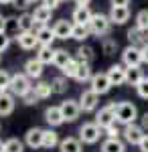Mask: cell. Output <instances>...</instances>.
Segmentation results:
<instances>
[{"label":"cell","mask_w":148,"mask_h":152,"mask_svg":"<svg viewBox=\"0 0 148 152\" xmlns=\"http://www.w3.org/2000/svg\"><path fill=\"white\" fill-rule=\"evenodd\" d=\"M114 114L118 124H132L138 120V107L132 102H114Z\"/></svg>","instance_id":"obj_1"},{"label":"cell","mask_w":148,"mask_h":152,"mask_svg":"<svg viewBox=\"0 0 148 152\" xmlns=\"http://www.w3.org/2000/svg\"><path fill=\"white\" fill-rule=\"evenodd\" d=\"M112 20H110V14H102V12H93L89 20V28H91V35L95 37H106L112 28Z\"/></svg>","instance_id":"obj_2"},{"label":"cell","mask_w":148,"mask_h":152,"mask_svg":"<svg viewBox=\"0 0 148 152\" xmlns=\"http://www.w3.org/2000/svg\"><path fill=\"white\" fill-rule=\"evenodd\" d=\"M144 134H146V130L142 128V124H136V122L126 124L124 128H122V138H124L126 144H130V146H138L140 140L144 138Z\"/></svg>","instance_id":"obj_3"},{"label":"cell","mask_w":148,"mask_h":152,"mask_svg":"<svg viewBox=\"0 0 148 152\" xmlns=\"http://www.w3.org/2000/svg\"><path fill=\"white\" fill-rule=\"evenodd\" d=\"M33 89V83H31V77L26 73H14L12 75V83H10V91L16 97H23L29 91Z\"/></svg>","instance_id":"obj_4"},{"label":"cell","mask_w":148,"mask_h":152,"mask_svg":"<svg viewBox=\"0 0 148 152\" xmlns=\"http://www.w3.org/2000/svg\"><path fill=\"white\" fill-rule=\"evenodd\" d=\"M102 132L103 130L100 128L95 122H85L79 128V140L83 142V144H95V142H100Z\"/></svg>","instance_id":"obj_5"},{"label":"cell","mask_w":148,"mask_h":152,"mask_svg":"<svg viewBox=\"0 0 148 152\" xmlns=\"http://www.w3.org/2000/svg\"><path fill=\"white\" fill-rule=\"evenodd\" d=\"M122 63H124L126 67H140L144 63V59H142V47L128 45L122 51Z\"/></svg>","instance_id":"obj_6"},{"label":"cell","mask_w":148,"mask_h":152,"mask_svg":"<svg viewBox=\"0 0 148 152\" xmlns=\"http://www.w3.org/2000/svg\"><path fill=\"white\" fill-rule=\"evenodd\" d=\"M79 105H81V112H85V114H91V112H95L97 110V105H100V94L97 91H93V89H83L79 95Z\"/></svg>","instance_id":"obj_7"},{"label":"cell","mask_w":148,"mask_h":152,"mask_svg":"<svg viewBox=\"0 0 148 152\" xmlns=\"http://www.w3.org/2000/svg\"><path fill=\"white\" fill-rule=\"evenodd\" d=\"M61 112H63V118L65 122H75L81 114V105H79V99H65L61 102Z\"/></svg>","instance_id":"obj_8"},{"label":"cell","mask_w":148,"mask_h":152,"mask_svg":"<svg viewBox=\"0 0 148 152\" xmlns=\"http://www.w3.org/2000/svg\"><path fill=\"white\" fill-rule=\"evenodd\" d=\"M89 85H91V89H93V91H97L100 95L108 94V91L114 87L112 81H110V77H108V71H106V73H93Z\"/></svg>","instance_id":"obj_9"},{"label":"cell","mask_w":148,"mask_h":152,"mask_svg":"<svg viewBox=\"0 0 148 152\" xmlns=\"http://www.w3.org/2000/svg\"><path fill=\"white\" fill-rule=\"evenodd\" d=\"M95 124L100 126L102 130H106L108 126H112V124H116V114H114V104L106 105V107H102L97 114H95Z\"/></svg>","instance_id":"obj_10"},{"label":"cell","mask_w":148,"mask_h":152,"mask_svg":"<svg viewBox=\"0 0 148 152\" xmlns=\"http://www.w3.org/2000/svg\"><path fill=\"white\" fill-rule=\"evenodd\" d=\"M43 136H45L43 128H29L24 134V144L33 150H39V148H43Z\"/></svg>","instance_id":"obj_11"},{"label":"cell","mask_w":148,"mask_h":152,"mask_svg":"<svg viewBox=\"0 0 148 152\" xmlns=\"http://www.w3.org/2000/svg\"><path fill=\"white\" fill-rule=\"evenodd\" d=\"M16 43L23 51H33L34 47H39V39L34 31H21L16 35Z\"/></svg>","instance_id":"obj_12"},{"label":"cell","mask_w":148,"mask_h":152,"mask_svg":"<svg viewBox=\"0 0 148 152\" xmlns=\"http://www.w3.org/2000/svg\"><path fill=\"white\" fill-rule=\"evenodd\" d=\"M16 107V95L12 91H0V116H10Z\"/></svg>","instance_id":"obj_13"},{"label":"cell","mask_w":148,"mask_h":152,"mask_svg":"<svg viewBox=\"0 0 148 152\" xmlns=\"http://www.w3.org/2000/svg\"><path fill=\"white\" fill-rule=\"evenodd\" d=\"M126 73H128V67L124 63H116L108 69V77H110L112 85L118 87V85H126Z\"/></svg>","instance_id":"obj_14"},{"label":"cell","mask_w":148,"mask_h":152,"mask_svg":"<svg viewBox=\"0 0 148 152\" xmlns=\"http://www.w3.org/2000/svg\"><path fill=\"white\" fill-rule=\"evenodd\" d=\"M45 122L51 128H59L61 124H65V118L61 112V105H49L45 110Z\"/></svg>","instance_id":"obj_15"},{"label":"cell","mask_w":148,"mask_h":152,"mask_svg":"<svg viewBox=\"0 0 148 152\" xmlns=\"http://www.w3.org/2000/svg\"><path fill=\"white\" fill-rule=\"evenodd\" d=\"M43 67H45V63L43 61H39V59H29L26 63H24V73L31 77V79H41L43 77Z\"/></svg>","instance_id":"obj_16"},{"label":"cell","mask_w":148,"mask_h":152,"mask_svg":"<svg viewBox=\"0 0 148 152\" xmlns=\"http://www.w3.org/2000/svg\"><path fill=\"white\" fill-rule=\"evenodd\" d=\"M34 33H37V39H39V45H53V41L57 39L55 31L49 24H39Z\"/></svg>","instance_id":"obj_17"},{"label":"cell","mask_w":148,"mask_h":152,"mask_svg":"<svg viewBox=\"0 0 148 152\" xmlns=\"http://www.w3.org/2000/svg\"><path fill=\"white\" fill-rule=\"evenodd\" d=\"M126 140H122V138H106V140L102 142V146H100V150L102 152H126Z\"/></svg>","instance_id":"obj_18"},{"label":"cell","mask_w":148,"mask_h":152,"mask_svg":"<svg viewBox=\"0 0 148 152\" xmlns=\"http://www.w3.org/2000/svg\"><path fill=\"white\" fill-rule=\"evenodd\" d=\"M110 20L114 24H126L130 20V8L128 6H112L110 8Z\"/></svg>","instance_id":"obj_19"},{"label":"cell","mask_w":148,"mask_h":152,"mask_svg":"<svg viewBox=\"0 0 148 152\" xmlns=\"http://www.w3.org/2000/svg\"><path fill=\"white\" fill-rule=\"evenodd\" d=\"M53 31H55V37H57V39L67 41V39H71V35H73V23H69V20H65V18H61V20L55 23Z\"/></svg>","instance_id":"obj_20"},{"label":"cell","mask_w":148,"mask_h":152,"mask_svg":"<svg viewBox=\"0 0 148 152\" xmlns=\"http://www.w3.org/2000/svg\"><path fill=\"white\" fill-rule=\"evenodd\" d=\"M128 41H130V45H136V47H144L148 45V33L146 31H142V28H130L128 31Z\"/></svg>","instance_id":"obj_21"},{"label":"cell","mask_w":148,"mask_h":152,"mask_svg":"<svg viewBox=\"0 0 148 152\" xmlns=\"http://www.w3.org/2000/svg\"><path fill=\"white\" fill-rule=\"evenodd\" d=\"M93 12L89 10V6H75V10L71 14V20L77 24H89Z\"/></svg>","instance_id":"obj_22"},{"label":"cell","mask_w":148,"mask_h":152,"mask_svg":"<svg viewBox=\"0 0 148 152\" xmlns=\"http://www.w3.org/2000/svg\"><path fill=\"white\" fill-rule=\"evenodd\" d=\"M33 16H34V20H37V26L39 24H49L51 16H53V8H49L45 4H39L33 10Z\"/></svg>","instance_id":"obj_23"},{"label":"cell","mask_w":148,"mask_h":152,"mask_svg":"<svg viewBox=\"0 0 148 152\" xmlns=\"http://www.w3.org/2000/svg\"><path fill=\"white\" fill-rule=\"evenodd\" d=\"M37 59L43 61L45 65H53V59H55V49H53V45H39V49H37Z\"/></svg>","instance_id":"obj_24"},{"label":"cell","mask_w":148,"mask_h":152,"mask_svg":"<svg viewBox=\"0 0 148 152\" xmlns=\"http://www.w3.org/2000/svg\"><path fill=\"white\" fill-rule=\"evenodd\" d=\"M81 144L83 142L79 138H73V136H67L59 142V150L61 152H81Z\"/></svg>","instance_id":"obj_25"},{"label":"cell","mask_w":148,"mask_h":152,"mask_svg":"<svg viewBox=\"0 0 148 152\" xmlns=\"http://www.w3.org/2000/svg\"><path fill=\"white\" fill-rule=\"evenodd\" d=\"M91 77H93V71H91V65L89 63H79L77 67V73H75V81L77 83H89Z\"/></svg>","instance_id":"obj_26"},{"label":"cell","mask_w":148,"mask_h":152,"mask_svg":"<svg viewBox=\"0 0 148 152\" xmlns=\"http://www.w3.org/2000/svg\"><path fill=\"white\" fill-rule=\"evenodd\" d=\"M89 37H91L89 24H77V23H73V35H71V39H75V41L83 43V41H87Z\"/></svg>","instance_id":"obj_27"},{"label":"cell","mask_w":148,"mask_h":152,"mask_svg":"<svg viewBox=\"0 0 148 152\" xmlns=\"http://www.w3.org/2000/svg\"><path fill=\"white\" fill-rule=\"evenodd\" d=\"M33 89H34V94L39 95V99H49L51 95L55 94L51 81H39L37 85H33Z\"/></svg>","instance_id":"obj_28"},{"label":"cell","mask_w":148,"mask_h":152,"mask_svg":"<svg viewBox=\"0 0 148 152\" xmlns=\"http://www.w3.org/2000/svg\"><path fill=\"white\" fill-rule=\"evenodd\" d=\"M142 79H144V73H142L140 67H128V73H126V85L136 87Z\"/></svg>","instance_id":"obj_29"},{"label":"cell","mask_w":148,"mask_h":152,"mask_svg":"<svg viewBox=\"0 0 148 152\" xmlns=\"http://www.w3.org/2000/svg\"><path fill=\"white\" fill-rule=\"evenodd\" d=\"M59 134L55 132L53 128L45 130V136H43V148H47V150H53L55 146H59Z\"/></svg>","instance_id":"obj_30"},{"label":"cell","mask_w":148,"mask_h":152,"mask_svg":"<svg viewBox=\"0 0 148 152\" xmlns=\"http://www.w3.org/2000/svg\"><path fill=\"white\" fill-rule=\"evenodd\" d=\"M75 57L79 59L81 63H93V59H95V53H93V47H89V45H81L79 49H77V53H75Z\"/></svg>","instance_id":"obj_31"},{"label":"cell","mask_w":148,"mask_h":152,"mask_svg":"<svg viewBox=\"0 0 148 152\" xmlns=\"http://www.w3.org/2000/svg\"><path fill=\"white\" fill-rule=\"evenodd\" d=\"M71 53L65 51V49H55V59H53V65L57 67V69H63L65 65H67L69 61H71Z\"/></svg>","instance_id":"obj_32"},{"label":"cell","mask_w":148,"mask_h":152,"mask_svg":"<svg viewBox=\"0 0 148 152\" xmlns=\"http://www.w3.org/2000/svg\"><path fill=\"white\" fill-rule=\"evenodd\" d=\"M18 26H21V31H34L37 20H34L33 12H26V10H24L23 14L18 16Z\"/></svg>","instance_id":"obj_33"},{"label":"cell","mask_w":148,"mask_h":152,"mask_svg":"<svg viewBox=\"0 0 148 152\" xmlns=\"http://www.w3.org/2000/svg\"><path fill=\"white\" fill-rule=\"evenodd\" d=\"M67 79H69V77H65L63 73H61V75H57V77H53V79H51L53 91H55V94H59V95H61V94H65V91H67V87H69Z\"/></svg>","instance_id":"obj_34"},{"label":"cell","mask_w":148,"mask_h":152,"mask_svg":"<svg viewBox=\"0 0 148 152\" xmlns=\"http://www.w3.org/2000/svg\"><path fill=\"white\" fill-rule=\"evenodd\" d=\"M102 51H103V55H114L118 51V41L110 39V37H102Z\"/></svg>","instance_id":"obj_35"},{"label":"cell","mask_w":148,"mask_h":152,"mask_svg":"<svg viewBox=\"0 0 148 152\" xmlns=\"http://www.w3.org/2000/svg\"><path fill=\"white\" fill-rule=\"evenodd\" d=\"M79 63H81L79 59L73 57V59H71V61L67 63V65L61 69V73H63L65 77H69V79H73V77H75V73H77V67H79Z\"/></svg>","instance_id":"obj_36"},{"label":"cell","mask_w":148,"mask_h":152,"mask_svg":"<svg viewBox=\"0 0 148 152\" xmlns=\"http://www.w3.org/2000/svg\"><path fill=\"white\" fill-rule=\"evenodd\" d=\"M4 146H6V152H24V142L18 140V138L4 140Z\"/></svg>","instance_id":"obj_37"},{"label":"cell","mask_w":148,"mask_h":152,"mask_svg":"<svg viewBox=\"0 0 148 152\" xmlns=\"http://www.w3.org/2000/svg\"><path fill=\"white\" fill-rule=\"evenodd\" d=\"M21 33V26H18V18H6V35L8 37H14L16 39V35Z\"/></svg>","instance_id":"obj_38"},{"label":"cell","mask_w":148,"mask_h":152,"mask_svg":"<svg viewBox=\"0 0 148 152\" xmlns=\"http://www.w3.org/2000/svg\"><path fill=\"white\" fill-rule=\"evenodd\" d=\"M12 75L6 69H0V91H10Z\"/></svg>","instance_id":"obj_39"},{"label":"cell","mask_w":148,"mask_h":152,"mask_svg":"<svg viewBox=\"0 0 148 152\" xmlns=\"http://www.w3.org/2000/svg\"><path fill=\"white\" fill-rule=\"evenodd\" d=\"M136 26L138 28H142V31H146L148 33V8H144V10H140L136 14Z\"/></svg>","instance_id":"obj_40"},{"label":"cell","mask_w":148,"mask_h":152,"mask_svg":"<svg viewBox=\"0 0 148 152\" xmlns=\"http://www.w3.org/2000/svg\"><path fill=\"white\" fill-rule=\"evenodd\" d=\"M136 94H138V97L148 99V77H144V79L136 85Z\"/></svg>","instance_id":"obj_41"},{"label":"cell","mask_w":148,"mask_h":152,"mask_svg":"<svg viewBox=\"0 0 148 152\" xmlns=\"http://www.w3.org/2000/svg\"><path fill=\"white\" fill-rule=\"evenodd\" d=\"M21 99H23L24 105H34V104H39V102H41V99H39V95L34 94V89H31V91H29L26 95H23Z\"/></svg>","instance_id":"obj_42"},{"label":"cell","mask_w":148,"mask_h":152,"mask_svg":"<svg viewBox=\"0 0 148 152\" xmlns=\"http://www.w3.org/2000/svg\"><path fill=\"white\" fill-rule=\"evenodd\" d=\"M103 132H106V136H110V138H120V136H122V130L118 128V122L112 124V126H108Z\"/></svg>","instance_id":"obj_43"},{"label":"cell","mask_w":148,"mask_h":152,"mask_svg":"<svg viewBox=\"0 0 148 152\" xmlns=\"http://www.w3.org/2000/svg\"><path fill=\"white\" fill-rule=\"evenodd\" d=\"M10 39L12 37H8L6 33H0V53H4L6 49L10 47Z\"/></svg>","instance_id":"obj_44"},{"label":"cell","mask_w":148,"mask_h":152,"mask_svg":"<svg viewBox=\"0 0 148 152\" xmlns=\"http://www.w3.org/2000/svg\"><path fill=\"white\" fill-rule=\"evenodd\" d=\"M31 4H33L31 0H12V6H14V8H18V10H23V12L26 10Z\"/></svg>","instance_id":"obj_45"},{"label":"cell","mask_w":148,"mask_h":152,"mask_svg":"<svg viewBox=\"0 0 148 152\" xmlns=\"http://www.w3.org/2000/svg\"><path fill=\"white\" fill-rule=\"evenodd\" d=\"M63 0H41V4H45V6H49V8H59V4H61Z\"/></svg>","instance_id":"obj_46"},{"label":"cell","mask_w":148,"mask_h":152,"mask_svg":"<svg viewBox=\"0 0 148 152\" xmlns=\"http://www.w3.org/2000/svg\"><path fill=\"white\" fill-rule=\"evenodd\" d=\"M138 148H140V152H148V134H144V138L140 140Z\"/></svg>","instance_id":"obj_47"},{"label":"cell","mask_w":148,"mask_h":152,"mask_svg":"<svg viewBox=\"0 0 148 152\" xmlns=\"http://www.w3.org/2000/svg\"><path fill=\"white\" fill-rule=\"evenodd\" d=\"M110 4H112V6H128L130 0H110Z\"/></svg>","instance_id":"obj_48"},{"label":"cell","mask_w":148,"mask_h":152,"mask_svg":"<svg viewBox=\"0 0 148 152\" xmlns=\"http://www.w3.org/2000/svg\"><path fill=\"white\" fill-rule=\"evenodd\" d=\"M140 124H142V128L148 132V112H144V114H142V118H140Z\"/></svg>","instance_id":"obj_49"},{"label":"cell","mask_w":148,"mask_h":152,"mask_svg":"<svg viewBox=\"0 0 148 152\" xmlns=\"http://www.w3.org/2000/svg\"><path fill=\"white\" fill-rule=\"evenodd\" d=\"M0 33H6V18L0 14Z\"/></svg>","instance_id":"obj_50"},{"label":"cell","mask_w":148,"mask_h":152,"mask_svg":"<svg viewBox=\"0 0 148 152\" xmlns=\"http://www.w3.org/2000/svg\"><path fill=\"white\" fill-rule=\"evenodd\" d=\"M142 59H144V63L148 65V45H144V47H142Z\"/></svg>","instance_id":"obj_51"},{"label":"cell","mask_w":148,"mask_h":152,"mask_svg":"<svg viewBox=\"0 0 148 152\" xmlns=\"http://www.w3.org/2000/svg\"><path fill=\"white\" fill-rule=\"evenodd\" d=\"M73 2H75L77 6H89V2H91V0H73Z\"/></svg>","instance_id":"obj_52"},{"label":"cell","mask_w":148,"mask_h":152,"mask_svg":"<svg viewBox=\"0 0 148 152\" xmlns=\"http://www.w3.org/2000/svg\"><path fill=\"white\" fill-rule=\"evenodd\" d=\"M0 152H6V146H4V142L0 140Z\"/></svg>","instance_id":"obj_53"},{"label":"cell","mask_w":148,"mask_h":152,"mask_svg":"<svg viewBox=\"0 0 148 152\" xmlns=\"http://www.w3.org/2000/svg\"><path fill=\"white\" fill-rule=\"evenodd\" d=\"M0 4H12V0H0Z\"/></svg>","instance_id":"obj_54"},{"label":"cell","mask_w":148,"mask_h":152,"mask_svg":"<svg viewBox=\"0 0 148 152\" xmlns=\"http://www.w3.org/2000/svg\"><path fill=\"white\" fill-rule=\"evenodd\" d=\"M31 2H39V0H31Z\"/></svg>","instance_id":"obj_55"},{"label":"cell","mask_w":148,"mask_h":152,"mask_svg":"<svg viewBox=\"0 0 148 152\" xmlns=\"http://www.w3.org/2000/svg\"><path fill=\"white\" fill-rule=\"evenodd\" d=\"M0 55H2V53H0Z\"/></svg>","instance_id":"obj_56"},{"label":"cell","mask_w":148,"mask_h":152,"mask_svg":"<svg viewBox=\"0 0 148 152\" xmlns=\"http://www.w3.org/2000/svg\"><path fill=\"white\" fill-rule=\"evenodd\" d=\"M63 2H65V0H63Z\"/></svg>","instance_id":"obj_57"}]
</instances>
